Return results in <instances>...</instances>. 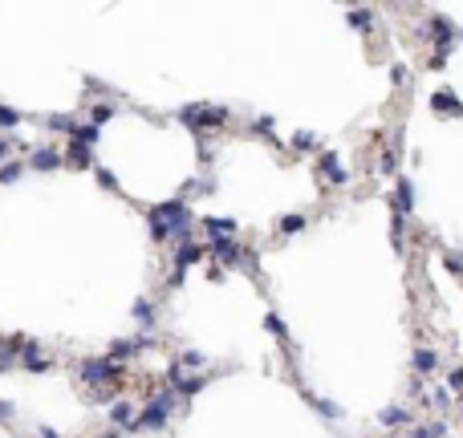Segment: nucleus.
<instances>
[{"label":"nucleus","mask_w":463,"mask_h":438,"mask_svg":"<svg viewBox=\"0 0 463 438\" xmlns=\"http://www.w3.org/2000/svg\"><path fill=\"white\" fill-rule=\"evenodd\" d=\"M150 219L167 231V235H175V240H183L187 227H191V211H187L183 199H171V203H159V207H150Z\"/></svg>","instance_id":"nucleus-1"},{"label":"nucleus","mask_w":463,"mask_h":438,"mask_svg":"<svg viewBox=\"0 0 463 438\" xmlns=\"http://www.w3.org/2000/svg\"><path fill=\"white\" fill-rule=\"evenodd\" d=\"M171 410H175V394L150 397V402L139 410V418H135V430H163L167 418H171Z\"/></svg>","instance_id":"nucleus-2"},{"label":"nucleus","mask_w":463,"mask_h":438,"mask_svg":"<svg viewBox=\"0 0 463 438\" xmlns=\"http://www.w3.org/2000/svg\"><path fill=\"white\" fill-rule=\"evenodd\" d=\"M82 382H90V386H114L118 382V365L110 357H90V361H82Z\"/></svg>","instance_id":"nucleus-3"},{"label":"nucleus","mask_w":463,"mask_h":438,"mask_svg":"<svg viewBox=\"0 0 463 438\" xmlns=\"http://www.w3.org/2000/svg\"><path fill=\"white\" fill-rule=\"evenodd\" d=\"M179 118H183V122L191 126V130H207L212 122H224L228 114H224V110H212V106H187V110L179 114Z\"/></svg>","instance_id":"nucleus-4"},{"label":"nucleus","mask_w":463,"mask_h":438,"mask_svg":"<svg viewBox=\"0 0 463 438\" xmlns=\"http://www.w3.org/2000/svg\"><path fill=\"white\" fill-rule=\"evenodd\" d=\"M378 422H382V426H390V430H394V426H407V422H411V410H403V406H386V410L378 414Z\"/></svg>","instance_id":"nucleus-5"},{"label":"nucleus","mask_w":463,"mask_h":438,"mask_svg":"<svg viewBox=\"0 0 463 438\" xmlns=\"http://www.w3.org/2000/svg\"><path fill=\"white\" fill-rule=\"evenodd\" d=\"M212 256L224 264H240V248L232 244V240H212Z\"/></svg>","instance_id":"nucleus-6"},{"label":"nucleus","mask_w":463,"mask_h":438,"mask_svg":"<svg viewBox=\"0 0 463 438\" xmlns=\"http://www.w3.org/2000/svg\"><path fill=\"white\" fill-rule=\"evenodd\" d=\"M203 227H207L212 240H232L236 235V223L232 219H203Z\"/></svg>","instance_id":"nucleus-7"},{"label":"nucleus","mask_w":463,"mask_h":438,"mask_svg":"<svg viewBox=\"0 0 463 438\" xmlns=\"http://www.w3.org/2000/svg\"><path fill=\"white\" fill-rule=\"evenodd\" d=\"M33 167H37V171H57V167H61V154L49 150V146H41V150H33Z\"/></svg>","instance_id":"nucleus-8"},{"label":"nucleus","mask_w":463,"mask_h":438,"mask_svg":"<svg viewBox=\"0 0 463 438\" xmlns=\"http://www.w3.org/2000/svg\"><path fill=\"white\" fill-rule=\"evenodd\" d=\"M321 171H325V178H329V183H337V187H341V183H346V167H341V163H337V159H333V154H321Z\"/></svg>","instance_id":"nucleus-9"},{"label":"nucleus","mask_w":463,"mask_h":438,"mask_svg":"<svg viewBox=\"0 0 463 438\" xmlns=\"http://www.w3.org/2000/svg\"><path fill=\"white\" fill-rule=\"evenodd\" d=\"M139 349H146V341H142V337H135V341H114V345H110V361H118V357H135Z\"/></svg>","instance_id":"nucleus-10"},{"label":"nucleus","mask_w":463,"mask_h":438,"mask_svg":"<svg viewBox=\"0 0 463 438\" xmlns=\"http://www.w3.org/2000/svg\"><path fill=\"white\" fill-rule=\"evenodd\" d=\"M435 110H439V114H455V118L463 114V106L451 97V89H439V93H435Z\"/></svg>","instance_id":"nucleus-11"},{"label":"nucleus","mask_w":463,"mask_h":438,"mask_svg":"<svg viewBox=\"0 0 463 438\" xmlns=\"http://www.w3.org/2000/svg\"><path fill=\"white\" fill-rule=\"evenodd\" d=\"M110 422H114V426H135V410H131V402H114Z\"/></svg>","instance_id":"nucleus-12"},{"label":"nucleus","mask_w":463,"mask_h":438,"mask_svg":"<svg viewBox=\"0 0 463 438\" xmlns=\"http://www.w3.org/2000/svg\"><path fill=\"white\" fill-rule=\"evenodd\" d=\"M411 207H415V187H411V178H403L398 183V216L411 211Z\"/></svg>","instance_id":"nucleus-13"},{"label":"nucleus","mask_w":463,"mask_h":438,"mask_svg":"<svg viewBox=\"0 0 463 438\" xmlns=\"http://www.w3.org/2000/svg\"><path fill=\"white\" fill-rule=\"evenodd\" d=\"M135 321H139L142 329H150L155 325V305L150 301H135Z\"/></svg>","instance_id":"nucleus-14"},{"label":"nucleus","mask_w":463,"mask_h":438,"mask_svg":"<svg viewBox=\"0 0 463 438\" xmlns=\"http://www.w3.org/2000/svg\"><path fill=\"white\" fill-rule=\"evenodd\" d=\"M69 163H74V167H90V163H93V159H90V146L74 142V146H69Z\"/></svg>","instance_id":"nucleus-15"},{"label":"nucleus","mask_w":463,"mask_h":438,"mask_svg":"<svg viewBox=\"0 0 463 438\" xmlns=\"http://www.w3.org/2000/svg\"><path fill=\"white\" fill-rule=\"evenodd\" d=\"M435 365H439V357H435L431 349H418L415 353V369H418V373H431Z\"/></svg>","instance_id":"nucleus-16"},{"label":"nucleus","mask_w":463,"mask_h":438,"mask_svg":"<svg viewBox=\"0 0 463 438\" xmlns=\"http://www.w3.org/2000/svg\"><path fill=\"white\" fill-rule=\"evenodd\" d=\"M199 260V248H195V244H183V248H179V256H175V264H179V272H183L187 264H195Z\"/></svg>","instance_id":"nucleus-17"},{"label":"nucleus","mask_w":463,"mask_h":438,"mask_svg":"<svg viewBox=\"0 0 463 438\" xmlns=\"http://www.w3.org/2000/svg\"><path fill=\"white\" fill-rule=\"evenodd\" d=\"M301 227H305V216H284L280 219V231H284V235H293V231H301Z\"/></svg>","instance_id":"nucleus-18"},{"label":"nucleus","mask_w":463,"mask_h":438,"mask_svg":"<svg viewBox=\"0 0 463 438\" xmlns=\"http://www.w3.org/2000/svg\"><path fill=\"white\" fill-rule=\"evenodd\" d=\"M16 122H21V114H16V110H8V106H0V130H12Z\"/></svg>","instance_id":"nucleus-19"},{"label":"nucleus","mask_w":463,"mask_h":438,"mask_svg":"<svg viewBox=\"0 0 463 438\" xmlns=\"http://www.w3.org/2000/svg\"><path fill=\"white\" fill-rule=\"evenodd\" d=\"M411 438H443V422H431V426H418Z\"/></svg>","instance_id":"nucleus-20"},{"label":"nucleus","mask_w":463,"mask_h":438,"mask_svg":"<svg viewBox=\"0 0 463 438\" xmlns=\"http://www.w3.org/2000/svg\"><path fill=\"white\" fill-rule=\"evenodd\" d=\"M49 130H74V118H65V114H53V118H49Z\"/></svg>","instance_id":"nucleus-21"},{"label":"nucleus","mask_w":463,"mask_h":438,"mask_svg":"<svg viewBox=\"0 0 463 438\" xmlns=\"http://www.w3.org/2000/svg\"><path fill=\"white\" fill-rule=\"evenodd\" d=\"M179 361H183L187 369H199V365H203V361H207V357H203V353H195V349H187L183 357H179Z\"/></svg>","instance_id":"nucleus-22"},{"label":"nucleus","mask_w":463,"mask_h":438,"mask_svg":"<svg viewBox=\"0 0 463 438\" xmlns=\"http://www.w3.org/2000/svg\"><path fill=\"white\" fill-rule=\"evenodd\" d=\"M21 178V163H8V167H0V183H16Z\"/></svg>","instance_id":"nucleus-23"},{"label":"nucleus","mask_w":463,"mask_h":438,"mask_svg":"<svg viewBox=\"0 0 463 438\" xmlns=\"http://www.w3.org/2000/svg\"><path fill=\"white\" fill-rule=\"evenodd\" d=\"M293 142H297L301 150H313V146H317V138H313V134H309V130H301V134H297V138H293Z\"/></svg>","instance_id":"nucleus-24"},{"label":"nucleus","mask_w":463,"mask_h":438,"mask_svg":"<svg viewBox=\"0 0 463 438\" xmlns=\"http://www.w3.org/2000/svg\"><path fill=\"white\" fill-rule=\"evenodd\" d=\"M175 390H183V394H199V390H203V382H199V378H187V382H179Z\"/></svg>","instance_id":"nucleus-25"},{"label":"nucleus","mask_w":463,"mask_h":438,"mask_svg":"<svg viewBox=\"0 0 463 438\" xmlns=\"http://www.w3.org/2000/svg\"><path fill=\"white\" fill-rule=\"evenodd\" d=\"M350 25H358V29H366V25H370V12H362V8H354V12H350Z\"/></svg>","instance_id":"nucleus-26"},{"label":"nucleus","mask_w":463,"mask_h":438,"mask_svg":"<svg viewBox=\"0 0 463 438\" xmlns=\"http://www.w3.org/2000/svg\"><path fill=\"white\" fill-rule=\"evenodd\" d=\"M269 333H277V337H284V325H280V316H277V312L269 316Z\"/></svg>","instance_id":"nucleus-27"},{"label":"nucleus","mask_w":463,"mask_h":438,"mask_svg":"<svg viewBox=\"0 0 463 438\" xmlns=\"http://www.w3.org/2000/svg\"><path fill=\"white\" fill-rule=\"evenodd\" d=\"M110 114H114V110H110V106H98V110H93V126H98V122H106V118H110Z\"/></svg>","instance_id":"nucleus-28"},{"label":"nucleus","mask_w":463,"mask_h":438,"mask_svg":"<svg viewBox=\"0 0 463 438\" xmlns=\"http://www.w3.org/2000/svg\"><path fill=\"white\" fill-rule=\"evenodd\" d=\"M8 154H12V142H8V138H0V163H4Z\"/></svg>","instance_id":"nucleus-29"},{"label":"nucleus","mask_w":463,"mask_h":438,"mask_svg":"<svg viewBox=\"0 0 463 438\" xmlns=\"http://www.w3.org/2000/svg\"><path fill=\"white\" fill-rule=\"evenodd\" d=\"M451 390H463V369H455V373H451Z\"/></svg>","instance_id":"nucleus-30"},{"label":"nucleus","mask_w":463,"mask_h":438,"mask_svg":"<svg viewBox=\"0 0 463 438\" xmlns=\"http://www.w3.org/2000/svg\"><path fill=\"white\" fill-rule=\"evenodd\" d=\"M8 418H12V406H8V402H0V422H8Z\"/></svg>","instance_id":"nucleus-31"},{"label":"nucleus","mask_w":463,"mask_h":438,"mask_svg":"<svg viewBox=\"0 0 463 438\" xmlns=\"http://www.w3.org/2000/svg\"><path fill=\"white\" fill-rule=\"evenodd\" d=\"M41 438H57V435H53V430H49V426H45V430H41Z\"/></svg>","instance_id":"nucleus-32"}]
</instances>
